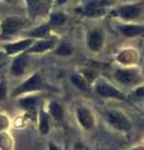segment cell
I'll list each match as a JSON object with an SVG mask.
<instances>
[{"instance_id": "obj_1", "label": "cell", "mask_w": 144, "mask_h": 150, "mask_svg": "<svg viewBox=\"0 0 144 150\" xmlns=\"http://www.w3.org/2000/svg\"><path fill=\"white\" fill-rule=\"evenodd\" d=\"M111 1L110 0H87L80 9H78L79 13H82L85 16L92 18H99L105 14L106 6Z\"/></svg>"}, {"instance_id": "obj_2", "label": "cell", "mask_w": 144, "mask_h": 150, "mask_svg": "<svg viewBox=\"0 0 144 150\" xmlns=\"http://www.w3.org/2000/svg\"><path fill=\"white\" fill-rule=\"evenodd\" d=\"M41 89H44V83L41 80L40 74L35 73L29 79H26L24 83L18 85V88L14 89L13 95L16 96V95H21V94H25L29 91H38V90H41Z\"/></svg>"}, {"instance_id": "obj_3", "label": "cell", "mask_w": 144, "mask_h": 150, "mask_svg": "<svg viewBox=\"0 0 144 150\" xmlns=\"http://www.w3.org/2000/svg\"><path fill=\"white\" fill-rule=\"evenodd\" d=\"M106 119H108L109 124L113 125L115 129L118 130H123V131H128L131 130V121H129L123 112H120L118 110H111L106 112Z\"/></svg>"}, {"instance_id": "obj_4", "label": "cell", "mask_w": 144, "mask_h": 150, "mask_svg": "<svg viewBox=\"0 0 144 150\" xmlns=\"http://www.w3.org/2000/svg\"><path fill=\"white\" fill-rule=\"evenodd\" d=\"M23 26H24V21H23L20 18H16V16L6 18L5 20L1 23V35L10 36L19 31Z\"/></svg>"}, {"instance_id": "obj_5", "label": "cell", "mask_w": 144, "mask_h": 150, "mask_svg": "<svg viewBox=\"0 0 144 150\" xmlns=\"http://www.w3.org/2000/svg\"><path fill=\"white\" fill-rule=\"evenodd\" d=\"M95 90L103 98H113V99H119V100L125 99V95L122 91H119L118 89L113 88L110 84L104 83V81H99L98 84H96Z\"/></svg>"}, {"instance_id": "obj_6", "label": "cell", "mask_w": 144, "mask_h": 150, "mask_svg": "<svg viewBox=\"0 0 144 150\" xmlns=\"http://www.w3.org/2000/svg\"><path fill=\"white\" fill-rule=\"evenodd\" d=\"M142 9H143L142 4L123 5V6H120L117 10V14L122 19H125V20H133V19L138 18L142 14Z\"/></svg>"}, {"instance_id": "obj_7", "label": "cell", "mask_w": 144, "mask_h": 150, "mask_svg": "<svg viewBox=\"0 0 144 150\" xmlns=\"http://www.w3.org/2000/svg\"><path fill=\"white\" fill-rule=\"evenodd\" d=\"M33 43H34V39L28 38V39L16 41V43L8 44L5 46V51H6L8 55H14V54H18V53H23V51H26L28 49H29L30 46L33 45Z\"/></svg>"}, {"instance_id": "obj_8", "label": "cell", "mask_w": 144, "mask_h": 150, "mask_svg": "<svg viewBox=\"0 0 144 150\" xmlns=\"http://www.w3.org/2000/svg\"><path fill=\"white\" fill-rule=\"evenodd\" d=\"M114 76L122 84H133L138 79V71L135 69H119L115 71Z\"/></svg>"}, {"instance_id": "obj_9", "label": "cell", "mask_w": 144, "mask_h": 150, "mask_svg": "<svg viewBox=\"0 0 144 150\" xmlns=\"http://www.w3.org/2000/svg\"><path fill=\"white\" fill-rule=\"evenodd\" d=\"M28 68V54L24 53L21 55H18L15 59L13 60L10 71L14 76H20L25 73V70Z\"/></svg>"}, {"instance_id": "obj_10", "label": "cell", "mask_w": 144, "mask_h": 150, "mask_svg": "<svg viewBox=\"0 0 144 150\" xmlns=\"http://www.w3.org/2000/svg\"><path fill=\"white\" fill-rule=\"evenodd\" d=\"M77 115H78L79 123L82 124V126L84 129L89 130L93 128V125H94V118H93L89 109H87V108H79L77 110Z\"/></svg>"}, {"instance_id": "obj_11", "label": "cell", "mask_w": 144, "mask_h": 150, "mask_svg": "<svg viewBox=\"0 0 144 150\" xmlns=\"http://www.w3.org/2000/svg\"><path fill=\"white\" fill-rule=\"evenodd\" d=\"M103 41H104V38L101 31L99 29L93 30L89 34V38H88V46L93 51H99L101 49V46H103Z\"/></svg>"}, {"instance_id": "obj_12", "label": "cell", "mask_w": 144, "mask_h": 150, "mask_svg": "<svg viewBox=\"0 0 144 150\" xmlns=\"http://www.w3.org/2000/svg\"><path fill=\"white\" fill-rule=\"evenodd\" d=\"M26 3L31 16L38 15L48 9V0H26Z\"/></svg>"}, {"instance_id": "obj_13", "label": "cell", "mask_w": 144, "mask_h": 150, "mask_svg": "<svg viewBox=\"0 0 144 150\" xmlns=\"http://www.w3.org/2000/svg\"><path fill=\"white\" fill-rule=\"evenodd\" d=\"M117 60L124 65H133L138 62V53L133 49H127L120 51Z\"/></svg>"}, {"instance_id": "obj_14", "label": "cell", "mask_w": 144, "mask_h": 150, "mask_svg": "<svg viewBox=\"0 0 144 150\" xmlns=\"http://www.w3.org/2000/svg\"><path fill=\"white\" fill-rule=\"evenodd\" d=\"M54 48V41L53 40H39L33 43V45L28 49L25 53L31 54V53H44L46 50H50Z\"/></svg>"}, {"instance_id": "obj_15", "label": "cell", "mask_w": 144, "mask_h": 150, "mask_svg": "<svg viewBox=\"0 0 144 150\" xmlns=\"http://www.w3.org/2000/svg\"><path fill=\"white\" fill-rule=\"evenodd\" d=\"M119 30H120V33H122L124 36L134 38V36H138V35L143 34V33H144V26L135 25V24H129V25L119 26Z\"/></svg>"}, {"instance_id": "obj_16", "label": "cell", "mask_w": 144, "mask_h": 150, "mask_svg": "<svg viewBox=\"0 0 144 150\" xmlns=\"http://www.w3.org/2000/svg\"><path fill=\"white\" fill-rule=\"evenodd\" d=\"M19 104L21 105V108H24L28 111H35L36 105H38V98L36 96H26L19 99Z\"/></svg>"}, {"instance_id": "obj_17", "label": "cell", "mask_w": 144, "mask_h": 150, "mask_svg": "<svg viewBox=\"0 0 144 150\" xmlns=\"http://www.w3.org/2000/svg\"><path fill=\"white\" fill-rule=\"evenodd\" d=\"M50 26L49 24H44V25H40L39 28H36V29H34V30H31L29 34L31 39H34V38H46L49 35V33H50Z\"/></svg>"}, {"instance_id": "obj_18", "label": "cell", "mask_w": 144, "mask_h": 150, "mask_svg": "<svg viewBox=\"0 0 144 150\" xmlns=\"http://www.w3.org/2000/svg\"><path fill=\"white\" fill-rule=\"evenodd\" d=\"M70 80H72V83H73L77 88L82 89V90H84V91L89 90V83H88L80 74H72Z\"/></svg>"}, {"instance_id": "obj_19", "label": "cell", "mask_w": 144, "mask_h": 150, "mask_svg": "<svg viewBox=\"0 0 144 150\" xmlns=\"http://www.w3.org/2000/svg\"><path fill=\"white\" fill-rule=\"evenodd\" d=\"M49 112L53 115V118L55 120H58L60 121L63 119V115H64V111H63V108L59 105V103L57 101H50V104H49Z\"/></svg>"}, {"instance_id": "obj_20", "label": "cell", "mask_w": 144, "mask_h": 150, "mask_svg": "<svg viewBox=\"0 0 144 150\" xmlns=\"http://www.w3.org/2000/svg\"><path fill=\"white\" fill-rule=\"evenodd\" d=\"M39 130L43 135L48 134V131H49V119H48L46 112L43 109L39 112Z\"/></svg>"}, {"instance_id": "obj_21", "label": "cell", "mask_w": 144, "mask_h": 150, "mask_svg": "<svg viewBox=\"0 0 144 150\" xmlns=\"http://www.w3.org/2000/svg\"><path fill=\"white\" fill-rule=\"evenodd\" d=\"M65 21H67V18L63 13H54L50 15L49 25L50 26H62L65 24Z\"/></svg>"}, {"instance_id": "obj_22", "label": "cell", "mask_w": 144, "mask_h": 150, "mask_svg": "<svg viewBox=\"0 0 144 150\" xmlns=\"http://www.w3.org/2000/svg\"><path fill=\"white\" fill-rule=\"evenodd\" d=\"M72 53H73V48L69 44H65V43L60 44L58 46V49L55 50V54L59 55V56H69V55H72Z\"/></svg>"}, {"instance_id": "obj_23", "label": "cell", "mask_w": 144, "mask_h": 150, "mask_svg": "<svg viewBox=\"0 0 144 150\" xmlns=\"http://www.w3.org/2000/svg\"><path fill=\"white\" fill-rule=\"evenodd\" d=\"M80 73L83 74L82 76L84 78L88 83L94 81V80H95V78H96V73H95L93 69H90V68H84V69H82V70H80Z\"/></svg>"}, {"instance_id": "obj_24", "label": "cell", "mask_w": 144, "mask_h": 150, "mask_svg": "<svg viewBox=\"0 0 144 150\" xmlns=\"http://www.w3.org/2000/svg\"><path fill=\"white\" fill-rule=\"evenodd\" d=\"M0 148L3 150H10V148H11V140L4 133L0 134Z\"/></svg>"}, {"instance_id": "obj_25", "label": "cell", "mask_w": 144, "mask_h": 150, "mask_svg": "<svg viewBox=\"0 0 144 150\" xmlns=\"http://www.w3.org/2000/svg\"><path fill=\"white\" fill-rule=\"evenodd\" d=\"M8 126H9V119L5 115L0 114V131L8 129Z\"/></svg>"}, {"instance_id": "obj_26", "label": "cell", "mask_w": 144, "mask_h": 150, "mask_svg": "<svg viewBox=\"0 0 144 150\" xmlns=\"http://www.w3.org/2000/svg\"><path fill=\"white\" fill-rule=\"evenodd\" d=\"M6 93H8V90H6L5 81H0V101L6 98Z\"/></svg>"}, {"instance_id": "obj_27", "label": "cell", "mask_w": 144, "mask_h": 150, "mask_svg": "<svg viewBox=\"0 0 144 150\" xmlns=\"http://www.w3.org/2000/svg\"><path fill=\"white\" fill-rule=\"evenodd\" d=\"M133 96L134 98H144V86H139V88H137L135 90L133 91Z\"/></svg>"}, {"instance_id": "obj_28", "label": "cell", "mask_w": 144, "mask_h": 150, "mask_svg": "<svg viewBox=\"0 0 144 150\" xmlns=\"http://www.w3.org/2000/svg\"><path fill=\"white\" fill-rule=\"evenodd\" d=\"M74 150H88V148L85 146L84 144L78 143V144H75V146H74Z\"/></svg>"}, {"instance_id": "obj_29", "label": "cell", "mask_w": 144, "mask_h": 150, "mask_svg": "<svg viewBox=\"0 0 144 150\" xmlns=\"http://www.w3.org/2000/svg\"><path fill=\"white\" fill-rule=\"evenodd\" d=\"M49 150H59V148L57 146V145H54L53 143L49 144Z\"/></svg>"}, {"instance_id": "obj_30", "label": "cell", "mask_w": 144, "mask_h": 150, "mask_svg": "<svg viewBox=\"0 0 144 150\" xmlns=\"http://www.w3.org/2000/svg\"><path fill=\"white\" fill-rule=\"evenodd\" d=\"M68 0H57V4L58 5H62V4H64V3H67Z\"/></svg>"}, {"instance_id": "obj_31", "label": "cell", "mask_w": 144, "mask_h": 150, "mask_svg": "<svg viewBox=\"0 0 144 150\" xmlns=\"http://www.w3.org/2000/svg\"><path fill=\"white\" fill-rule=\"evenodd\" d=\"M132 150H144V146H137V148H134Z\"/></svg>"}, {"instance_id": "obj_32", "label": "cell", "mask_w": 144, "mask_h": 150, "mask_svg": "<svg viewBox=\"0 0 144 150\" xmlns=\"http://www.w3.org/2000/svg\"><path fill=\"white\" fill-rule=\"evenodd\" d=\"M4 56H5V54H4V53H1V51H0V60H1V59L4 58Z\"/></svg>"}]
</instances>
